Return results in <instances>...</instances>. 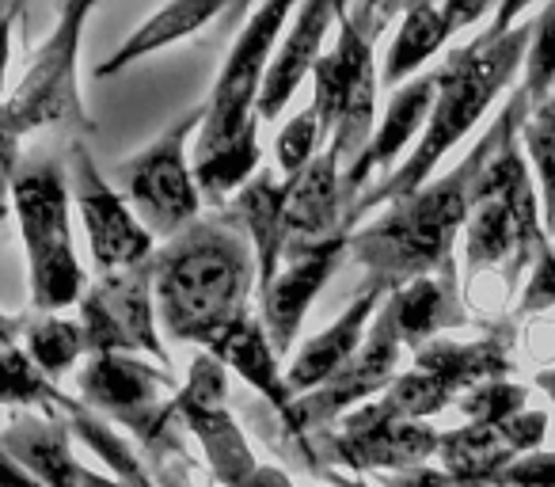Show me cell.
<instances>
[{"label": "cell", "mask_w": 555, "mask_h": 487, "mask_svg": "<svg viewBox=\"0 0 555 487\" xmlns=\"http://www.w3.org/2000/svg\"><path fill=\"white\" fill-rule=\"evenodd\" d=\"M494 487H555V453H529L517 457Z\"/></svg>", "instance_id": "cell-37"}, {"label": "cell", "mask_w": 555, "mask_h": 487, "mask_svg": "<svg viewBox=\"0 0 555 487\" xmlns=\"http://www.w3.org/2000/svg\"><path fill=\"white\" fill-rule=\"evenodd\" d=\"M434 103H438V73L434 69L415 80H408L403 88H396L392 100H388V107H385V118L377 123L373 141L362 149V156L343 171V183H347L350 198L358 202L362 198V187L370 183L377 171L392 168V161L408 149V141L418 133V126L430 123Z\"/></svg>", "instance_id": "cell-19"}, {"label": "cell", "mask_w": 555, "mask_h": 487, "mask_svg": "<svg viewBox=\"0 0 555 487\" xmlns=\"http://www.w3.org/2000/svg\"><path fill=\"white\" fill-rule=\"evenodd\" d=\"M247 487H294V484H289V479L282 476L278 469H259V472H255V479H251Z\"/></svg>", "instance_id": "cell-41"}, {"label": "cell", "mask_w": 555, "mask_h": 487, "mask_svg": "<svg viewBox=\"0 0 555 487\" xmlns=\"http://www.w3.org/2000/svg\"><path fill=\"white\" fill-rule=\"evenodd\" d=\"M525 393L521 385H509V381H487V385H476L472 393H464L456 400V408L468 415V423H483V426H502L509 419H517L525 411Z\"/></svg>", "instance_id": "cell-35"}, {"label": "cell", "mask_w": 555, "mask_h": 487, "mask_svg": "<svg viewBox=\"0 0 555 487\" xmlns=\"http://www.w3.org/2000/svg\"><path fill=\"white\" fill-rule=\"evenodd\" d=\"M65 171H69V191L73 202H77L80 221H85L88 248H92V264L100 271V279L145 267L156 256L153 232L141 225L130 202L115 191V183L103 179L85 141H73Z\"/></svg>", "instance_id": "cell-10"}, {"label": "cell", "mask_w": 555, "mask_h": 487, "mask_svg": "<svg viewBox=\"0 0 555 487\" xmlns=\"http://www.w3.org/2000/svg\"><path fill=\"white\" fill-rule=\"evenodd\" d=\"M88 12H92L88 0L65 4L50 39L35 50L24 80L4 103V141H20V133L42 130V126H62L77 133L95 130L77 88V47Z\"/></svg>", "instance_id": "cell-8"}, {"label": "cell", "mask_w": 555, "mask_h": 487, "mask_svg": "<svg viewBox=\"0 0 555 487\" xmlns=\"http://www.w3.org/2000/svg\"><path fill=\"white\" fill-rule=\"evenodd\" d=\"M4 487H47V484H42V479H35L20 461L4 457Z\"/></svg>", "instance_id": "cell-40"}, {"label": "cell", "mask_w": 555, "mask_h": 487, "mask_svg": "<svg viewBox=\"0 0 555 487\" xmlns=\"http://www.w3.org/2000/svg\"><path fill=\"white\" fill-rule=\"evenodd\" d=\"M149 267L164 332L179 343L209 347L232 320L244 317L247 297L259 290L251 240L229 214L198 217L168 240Z\"/></svg>", "instance_id": "cell-2"}, {"label": "cell", "mask_w": 555, "mask_h": 487, "mask_svg": "<svg viewBox=\"0 0 555 487\" xmlns=\"http://www.w3.org/2000/svg\"><path fill=\"white\" fill-rule=\"evenodd\" d=\"M499 141H502V123H494L487 130V138H479V145L449 176L423 187L411 198L392 202L388 214L370 221L365 229H354L350 256L365 267L370 282L400 290L415 279L456 271L453 240L468 225L479 176L491 164Z\"/></svg>", "instance_id": "cell-3"}, {"label": "cell", "mask_w": 555, "mask_h": 487, "mask_svg": "<svg viewBox=\"0 0 555 487\" xmlns=\"http://www.w3.org/2000/svg\"><path fill=\"white\" fill-rule=\"evenodd\" d=\"M289 16H297L294 4H262L251 12L206 103V123L194 145V179L217 206L236 187L244 191L255 179L251 171L259 168V95L270 69V50Z\"/></svg>", "instance_id": "cell-4"}, {"label": "cell", "mask_w": 555, "mask_h": 487, "mask_svg": "<svg viewBox=\"0 0 555 487\" xmlns=\"http://www.w3.org/2000/svg\"><path fill=\"white\" fill-rule=\"evenodd\" d=\"M224 366L217 362L209 350H202L191 362V377L179 388L176 408L186 431L198 438L202 453H206L209 469H214L221 487H247L262 464H255L251 449L244 441V431L236 426L224 400Z\"/></svg>", "instance_id": "cell-13"}, {"label": "cell", "mask_w": 555, "mask_h": 487, "mask_svg": "<svg viewBox=\"0 0 555 487\" xmlns=\"http://www.w3.org/2000/svg\"><path fill=\"white\" fill-rule=\"evenodd\" d=\"M385 309L392 312L400 343L403 347H415V355H418L426 343H434L430 335L464 324L461 297H456V271L415 279V282H408V286L392 290Z\"/></svg>", "instance_id": "cell-24"}, {"label": "cell", "mask_w": 555, "mask_h": 487, "mask_svg": "<svg viewBox=\"0 0 555 487\" xmlns=\"http://www.w3.org/2000/svg\"><path fill=\"white\" fill-rule=\"evenodd\" d=\"M65 426L69 423H57V419H16L4 431V453L47 487H85L88 469H80V461L73 457Z\"/></svg>", "instance_id": "cell-25"}, {"label": "cell", "mask_w": 555, "mask_h": 487, "mask_svg": "<svg viewBox=\"0 0 555 487\" xmlns=\"http://www.w3.org/2000/svg\"><path fill=\"white\" fill-rule=\"evenodd\" d=\"M320 141H324V126H320L317 107L301 111L294 123L282 126V133H278V145H274L282 176H286V179L305 176V171H309V164L324 153V149H320Z\"/></svg>", "instance_id": "cell-34"}, {"label": "cell", "mask_w": 555, "mask_h": 487, "mask_svg": "<svg viewBox=\"0 0 555 487\" xmlns=\"http://www.w3.org/2000/svg\"><path fill=\"white\" fill-rule=\"evenodd\" d=\"M441 446V434L426 423L396 415L385 400H370L354 408L339 423V431L327 434V457L350 472H408L418 469L426 457Z\"/></svg>", "instance_id": "cell-14"}, {"label": "cell", "mask_w": 555, "mask_h": 487, "mask_svg": "<svg viewBox=\"0 0 555 487\" xmlns=\"http://www.w3.org/2000/svg\"><path fill=\"white\" fill-rule=\"evenodd\" d=\"M521 138L540 179V206H544L547 236H555V95L547 103H540L537 111H529Z\"/></svg>", "instance_id": "cell-31"}, {"label": "cell", "mask_w": 555, "mask_h": 487, "mask_svg": "<svg viewBox=\"0 0 555 487\" xmlns=\"http://www.w3.org/2000/svg\"><path fill=\"white\" fill-rule=\"evenodd\" d=\"M509 343H514V328H499L494 335L476 343L434 339L415 355V370L438 377L453 393H472V388L487 385V381H506Z\"/></svg>", "instance_id": "cell-23"}, {"label": "cell", "mask_w": 555, "mask_h": 487, "mask_svg": "<svg viewBox=\"0 0 555 487\" xmlns=\"http://www.w3.org/2000/svg\"><path fill=\"white\" fill-rule=\"evenodd\" d=\"M388 294H392L388 286L370 282V286H365L362 294L347 305V312H343L332 328H324L320 335H312V339L297 350V358L286 370V385L297 400L309 396V393H317V388H324L327 381H332L335 373H339L343 366H347L350 358L365 347V335H370L373 320H377L380 309H385Z\"/></svg>", "instance_id": "cell-18"}, {"label": "cell", "mask_w": 555, "mask_h": 487, "mask_svg": "<svg viewBox=\"0 0 555 487\" xmlns=\"http://www.w3.org/2000/svg\"><path fill=\"white\" fill-rule=\"evenodd\" d=\"M335 20H339V12H335V4H327V0H312V4L297 9L294 27L286 31V42L278 47V54L270 57L267 80H262V95H259L262 123H274V118L286 111V103L294 100L301 80L309 77V73H317L320 47H324V35L332 31Z\"/></svg>", "instance_id": "cell-20"}, {"label": "cell", "mask_w": 555, "mask_h": 487, "mask_svg": "<svg viewBox=\"0 0 555 487\" xmlns=\"http://www.w3.org/2000/svg\"><path fill=\"white\" fill-rule=\"evenodd\" d=\"M339 12V42L332 54L320 57L317 73V107L320 126H324L327 153L343 164V171L362 156V149L373 141V103H377V69H373V42L380 27L388 24L396 9H377V4H335Z\"/></svg>", "instance_id": "cell-6"}, {"label": "cell", "mask_w": 555, "mask_h": 487, "mask_svg": "<svg viewBox=\"0 0 555 487\" xmlns=\"http://www.w3.org/2000/svg\"><path fill=\"white\" fill-rule=\"evenodd\" d=\"M537 388H544V393L555 400V370H544V373H540V377H537Z\"/></svg>", "instance_id": "cell-42"}, {"label": "cell", "mask_w": 555, "mask_h": 487, "mask_svg": "<svg viewBox=\"0 0 555 487\" xmlns=\"http://www.w3.org/2000/svg\"><path fill=\"white\" fill-rule=\"evenodd\" d=\"M80 393L88 408H100L107 415L122 419L149 449H171V419L176 408V381L171 373L153 370L130 355H100L80 373Z\"/></svg>", "instance_id": "cell-11"}, {"label": "cell", "mask_w": 555, "mask_h": 487, "mask_svg": "<svg viewBox=\"0 0 555 487\" xmlns=\"http://www.w3.org/2000/svg\"><path fill=\"white\" fill-rule=\"evenodd\" d=\"M441 469L453 472L456 479H468V484L494 487V479L517 461V453L506 446V438L499 434V426H483V423H468L456 426V431L441 434Z\"/></svg>", "instance_id": "cell-28"}, {"label": "cell", "mask_w": 555, "mask_h": 487, "mask_svg": "<svg viewBox=\"0 0 555 487\" xmlns=\"http://www.w3.org/2000/svg\"><path fill=\"white\" fill-rule=\"evenodd\" d=\"M400 332L392 324V312L380 309V317L373 320L370 335H365V347L327 381L324 388L301 396V400L289 403V411L282 415V423L294 434H309L317 426L332 423V419H347L354 403H365V396L388 393L396 385V366H400Z\"/></svg>", "instance_id": "cell-15"}, {"label": "cell", "mask_w": 555, "mask_h": 487, "mask_svg": "<svg viewBox=\"0 0 555 487\" xmlns=\"http://www.w3.org/2000/svg\"><path fill=\"white\" fill-rule=\"evenodd\" d=\"M499 434L506 438V446L514 449V453H540V441H544L547 434V415L544 411H521L517 419H509V423L499 426Z\"/></svg>", "instance_id": "cell-38"}, {"label": "cell", "mask_w": 555, "mask_h": 487, "mask_svg": "<svg viewBox=\"0 0 555 487\" xmlns=\"http://www.w3.org/2000/svg\"><path fill=\"white\" fill-rule=\"evenodd\" d=\"M202 123H206V107L186 111L153 145L115 168L126 202L153 236L176 240L179 232L198 221L202 191L194 179V164H186V138Z\"/></svg>", "instance_id": "cell-9"}, {"label": "cell", "mask_w": 555, "mask_h": 487, "mask_svg": "<svg viewBox=\"0 0 555 487\" xmlns=\"http://www.w3.org/2000/svg\"><path fill=\"white\" fill-rule=\"evenodd\" d=\"M517 12H525V0L502 4V9L494 12V24L487 27L479 39L453 50V54L434 69L438 73V103H434V115H430V123H426L423 141H418V149L392 171V176L380 179L370 191H362V198L350 209V225H358L370 209L385 206V202L392 206V202L411 198V194L423 191L441 156L479 123V115L491 107L494 95L514 80L517 65H525L532 27H537V24L514 27Z\"/></svg>", "instance_id": "cell-1"}, {"label": "cell", "mask_w": 555, "mask_h": 487, "mask_svg": "<svg viewBox=\"0 0 555 487\" xmlns=\"http://www.w3.org/2000/svg\"><path fill=\"white\" fill-rule=\"evenodd\" d=\"M552 305H555V248H547L544 256L532 264L529 286H525L521 302H517V317L552 309Z\"/></svg>", "instance_id": "cell-36"}, {"label": "cell", "mask_w": 555, "mask_h": 487, "mask_svg": "<svg viewBox=\"0 0 555 487\" xmlns=\"http://www.w3.org/2000/svg\"><path fill=\"white\" fill-rule=\"evenodd\" d=\"M380 487H479V484H468V479H456L453 472L446 469H408V472H385L380 476Z\"/></svg>", "instance_id": "cell-39"}, {"label": "cell", "mask_w": 555, "mask_h": 487, "mask_svg": "<svg viewBox=\"0 0 555 487\" xmlns=\"http://www.w3.org/2000/svg\"><path fill=\"white\" fill-rule=\"evenodd\" d=\"M12 183V206L27 240L31 264V305L47 317L85 302V271L69 232V171L50 156L20 164Z\"/></svg>", "instance_id": "cell-7"}, {"label": "cell", "mask_w": 555, "mask_h": 487, "mask_svg": "<svg viewBox=\"0 0 555 487\" xmlns=\"http://www.w3.org/2000/svg\"><path fill=\"white\" fill-rule=\"evenodd\" d=\"M521 95L529 100V111H537L540 103H547L555 95V4L540 12L537 27H532L529 54H525Z\"/></svg>", "instance_id": "cell-33"}, {"label": "cell", "mask_w": 555, "mask_h": 487, "mask_svg": "<svg viewBox=\"0 0 555 487\" xmlns=\"http://www.w3.org/2000/svg\"><path fill=\"white\" fill-rule=\"evenodd\" d=\"M221 12H224L221 0H176V4L160 9L156 16H149L95 73H100V77H111V73L126 69V65H133V62H141V57L156 54V50L171 47V42L191 39L194 31H202V27H206L209 20L221 16Z\"/></svg>", "instance_id": "cell-26"}, {"label": "cell", "mask_w": 555, "mask_h": 487, "mask_svg": "<svg viewBox=\"0 0 555 487\" xmlns=\"http://www.w3.org/2000/svg\"><path fill=\"white\" fill-rule=\"evenodd\" d=\"M153 267L103 274L80 302V328L88 335V350L100 355H153L168 366L164 343L153 324Z\"/></svg>", "instance_id": "cell-12"}, {"label": "cell", "mask_w": 555, "mask_h": 487, "mask_svg": "<svg viewBox=\"0 0 555 487\" xmlns=\"http://www.w3.org/2000/svg\"><path fill=\"white\" fill-rule=\"evenodd\" d=\"M57 411H62V415H69L73 431H77L80 438H85L88 446H92L95 453H100L103 461L115 469V476H118V479H107V476H100V472L88 469L85 487H153V479H149V472L141 469L138 457H133L130 449L122 446V438H115V434H111L107 426L100 423V419H92L85 408H77V403H69V400L57 403Z\"/></svg>", "instance_id": "cell-29"}, {"label": "cell", "mask_w": 555, "mask_h": 487, "mask_svg": "<svg viewBox=\"0 0 555 487\" xmlns=\"http://www.w3.org/2000/svg\"><path fill=\"white\" fill-rule=\"evenodd\" d=\"M206 350L221 366H232V373L244 377V385H251L259 396H267L278 415H286L289 403L297 400L286 385V373L278 370V355H274V343H270L267 328H262V320H255L251 312L232 320Z\"/></svg>", "instance_id": "cell-22"}, {"label": "cell", "mask_w": 555, "mask_h": 487, "mask_svg": "<svg viewBox=\"0 0 555 487\" xmlns=\"http://www.w3.org/2000/svg\"><path fill=\"white\" fill-rule=\"evenodd\" d=\"M335 487H370V484H358V479H343V476H335Z\"/></svg>", "instance_id": "cell-43"}, {"label": "cell", "mask_w": 555, "mask_h": 487, "mask_svg": "<svg viewBox=\"0 0 555 487\" xmlns=\"http://www.w3.org/2000/svg\"><path fill=\"white\" fill-rule=\"evenodd\" d=\"M88 350V335L80 324L62 317H42L27 324V358L47 373L50 381L62 377L65 370L77 366V358Z\"/></svg>", "instance_id": "cell-30"}, {"label": "cell", "mask_w": 555, "mask_h": 487, "mask_svg": "<svg viewBox=\"0 0 555 487\" xmlns=\"http://www.w3.org/2000/svg\"><path fill=\"white\" fill-rule=\"evenodd\" d=\"M453 20H449L446 4H408L403 9V20H400V31H396V42L388 50V62L380 69V85L385 88H403L408 77L426 62L434 57L446 39L453 35Z\"/></svg>", "instance_id": "cell-27"}, {"label": "cell", "mask_w": 555, "mask_h": 487, "mask_svg": "<svg viewBox=\"0 0 555 487\" xmlns=\"http://www.w3.org/2000/svg\"><path fill=\"white\" fill-rule=\"evenodd\" d=\"M529 100L517 88L506 111L499 115L502 141L491 164L483 168L472 198V214L464 225V248H468V271L483 267H506V279L517 282L525 267H532L555 240L547 236L544 214L537 206V187L529 179V164L517 153V130H525Z\"/></svg>", "instance_id": "cell-5"}, {"label": "cell", "mask_w": 555, "mask_h": 487, "mask_svg": "<svg viewBox=\"0 0 555 487\" xmlns=\"http://www.w3.org/2000/svg\"><path fill=\"white\" fill-rule=\"evenodd\" d=\"M380 400H385L388 408L396 411V415L411 419V423H426L430 415L446 411L449 403L456 400V393L441 385L438 377H430V373L408 370V373H400V377H396V385L388 388Z\"/></svg>", "instance_id": "cell-32"}, {"label": "cell", "mask_w": 555, "mask_h": 487, "mask_svg": "<svg viewBox=\"0 0 555 487\" xmlns=\"http://www.w3.org/2000/svg\"><path fill=\"white\" fill-rule=\"evenodd\" d=\"M286 209H289V179H274V171H259L224 214L247 232L259 259V297L274 286L286 264Z\"/></svg>", "instance_id": "cell-21"}, {"label": "cell", "mask_w": 555, "mask_h": 487, "mask_svg": "<svg viewBox=\"0 0 555 487\" xmlns=\"http://www.w3.org/2000/svg\"><path fill=\"white\" fill-rule=\"evenodd\" d=\"M354 198L343 183V164L332 153H320L309 171L289 179V209H286V252L320 248L327 240L354 236L350 225Z\"/></svg>", "instance_id": "cell-17"}, {"label": "cell", "mask_w": 555, "mask_h": 487, "mask_svg": "<svg viewBox=\"0 0 555 487\" xmlns=\"http://www.w3.org/2000/svg\"><path fill=\"white\" fill-rule=\"evenodd\" d=\"M347 252H350V236L327 240L320 248L286 252L282 274H278L274 286L259 297V320H262V328H267L270 343H274L278 358L294 347L297 332H301V324H305V312L317 302L320 290L327 286V279L335 274V267L343 264Z\"/></svg>", "instance_id": "cell-16"}]
</instances>
